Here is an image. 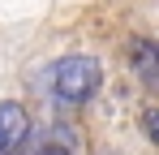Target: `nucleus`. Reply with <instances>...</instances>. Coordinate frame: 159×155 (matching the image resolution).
Here are the masks:
<instances>
[{"instance_id":"obj_1","label":"nucleus","mask_w":159,"mask_h":155,"mask_svg":"<svg viewBox=\"0 0 159 155\" xmlns=\"http://www.w3.org/2000/svg\"><path fill=\"white\" fill-rule=\"evenodd\" d=\"M99 82H103V73H99L95 56H65L52 69V91L60 103H86L99 91Z\"/></svg>"},{"instance_id":"obj_2","label":"nucleus","mask_w":159,"mask_h":155,"mask_svg":"<svg viewBox=\"0 0 159 155\" xmlns=\"http://www.w3.org/2000/svg\"><path fill=\"white\" fill-rule=\"evenodd\" d=\"M26 129H30L26 108H22V103H13V99H4V103H0V155L13 151V147L26 138Z\"/></svg>"},{"instance_id":"obj_3","label":"nucleus","mask_w":159,"mask_h":155,"mask_svg":"<svg viewBox=\"0 0 159 155\" xmlns=\"http://www.w3.org/2000/svg\"><path fill=\"white\" fill-rule=\"evenodd\" d=\"M9 155H69V147L56 142V134H48V138H39V142H26V138H22Z\"/></svg>"},{"instance_id":"obj_4","label":"nucleus","mask_w":159,"mask_h":155,"mask_svg":"<svg viewBox=\"0 0 159 155\" xmlns=\"http://www.w3.org/2000/svg\"><path fill=\"white\" fill-rule=\"evenodd\" d=\"M133 56H138V69H142V78H155V43H133Z\"/></svg>"}]
</instances>
